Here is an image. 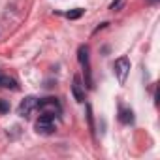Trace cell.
Returning a JSON list of instances; mask_svg holds the SVG:
<instances>
[{"instance_id":"cell-1","label":"cell","mask_w":160,"mask_h":160,"mask_svg":"<svg viewBox=\"0 0 160 160\" xmlns=\"http://www.w3.org/2000/svg\"><path fill=\"white\" fill-rule=\"evenodd\" d=\"M36 108L42 111V115H49V117H57V115L62 111V109H60V104H58L57 98H43V100L38 102Z\"/></svg>"},{"instance_id":"cell-2","label":"cell","mask_w":160,"mask_h":160,"mask_svg":"<svg viewBox=\"0 0 160 160\" xmlns=\"http://www.w3.org/2000/svg\"><path fill=\"white\" fill-rule=\"evenodd\" d=\"M36 132H38V134H43V136L53 134V132H55V121H53V117L42 115V117L36 121Z\"/></svg>"},{"instance_id":"cell-3","label":"cell","mask_w":160,"mask_h":160,"mask_svg":"<svg viewBox=\"0 0 160 160\" xmlns=\"http://www.w3.org/2000/svg\"><path fill=\"white\" fill-rule=\"evenodd\" d=\"M128 70H130V60L126 57H121L115 60V75L119 79V83L122 85L126 81V75H128Z\"/></svg>"},{"instance_id":"cell-4","label":"cell","mask_w":160,"mask_h":160,"mask_svg":"<svg viewBox=\"0 0 160 160\" xmlns=\"http://www.w3.org/2000/svg\"><path fill=\"white\" fill-rule=\"evenodd\" d=\"M36 106H38V100H36L34 96H27V98L21 102V106H19V115H23V117L30 115V111H32Z\"/></svg>"},{"instance_id":"cell-5","label":"cell","mask_w":160,"mask_h":160,"mask_svg":"<svg viewBox=\"0 0 160 160\" xmlns=\"http://www.w3.org/2000/svg\"><path fill=\"white\" fill-rule=\"evenodd\" d=\"M72 91H73V94H75V100H77V102H85V92H83V89H81V81H79V77H73Z\"/></svg>"},{"instance_id":"cell-6","label":"cell","mask_w":160,"mask_h":160,"mask_svg":"<svg viewBox=\"0 0 160 160\" xmlns=\"http://www.w3.org/2000/svg\"><path fill=\"white\" fill-rule=\"evenodd\" d=\"M0 87L17 91V81H15L13 77H10V75H2V73H0Z\"/></svg>"},{"instance_id":"cell-7","label":"cell","mask_w":160,"mask_h":160,"mask_svg":"<svg viewBox=\"0 0 160 160\" xmlns=\"http://www.w3.org/2000/svg\"><path fill=\"white\" fill-rule=\"evenodd\" d=\"M121 122H124V124H128V122H132L134 121V113L130 111V109H121Z\"/></svg>"},{"instance_id":"cell-8","label":"cell","mask_w":160,"mask_h":160,"mask_svg":"<svg viewBox=\"0 0 160 160\" xmlns=\"http://www.w3.org/2000/svg\"><path fill=\"white\" fill-rule=\"evenodd\" d=\"M81 15H83V10H81V8H77V10H73V12H68V13H66V17H68V19H77V17H81Z\"/></svg>"},{"instance_id":"cell-9","label":"cell","mask_w":160,"mask_h":160,"mask_svg":"<svg viewBox=\"0 0 160 160\" xmlns=\"http://www.w3.org/2000/svg\"><path fill=\"white\" fill-rule=\"evenodd\" d=\"M10 111V104L6 100H0V113H8Z\"/></svg>"}]
</instances>
